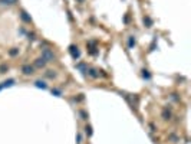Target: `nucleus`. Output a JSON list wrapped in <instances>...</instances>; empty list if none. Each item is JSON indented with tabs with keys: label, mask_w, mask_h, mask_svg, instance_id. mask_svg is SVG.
<instances>
[{
	"label": "nucleus",
	"mask_w": 191,
	"mask_h": 144,
	"mask_svg": "<svg viewBox=\"0 0 191 144\" xmlns=\"http://www.w3.org/2000/svg\"><path fill=\"white\" fill-rule=\"evenodd\" d=\"M76 143H78V144L82 143V136H81L79 133H78V136H76Z\"/></svg>",
	"instance_id": "20"
},
{
	"label": "nucleus",
	"mask_w": 191,
	"mask_h": 144,
	"mask_svg": "<svg viewBox=\"0 0 191 144\" xmlns=\"http://www.w3.org/2000/svg\"><path fill=\"white\" fill-rule=\"evenodd\" d=\"M12 85H15V79H7V81H4V82L2 84L3 88H6V86H12Z\"/></svg>",
	"instance_id": "10"
},
{
	"label": "nucleus",
	"mask_w": 191,
	"mask_h": 144,
	"mask_svg": "<svg viewBox=\"0 0 191 144\" xmlns=\"http://www.w3.org/2000/svg\"><path fill=\"white\" fill-rule=\"evenodd\" d=\"M42 58H43L46 62H53L55 59H56L53 50L50 49V48H43V49H42Z\"/></svg>",
	"instance_id": "1"
},
{
	"label": "nucleus",
	"mask_w": 191,
	"mask_h": 144,
	"mask_svg": "<svg viewBox=\"0 0 191 144\" xmlns=\"http://www.w3.org/2000/svg\"><path fill=\"white\" fill-rule=\"evenodd\" d=\"M17 0H0V4L2 6H12V4H15Z\"/></svg>",
	"instance_id": "7"
},
{
	"label": "nucleus",
	"mask_w": 191,
	"mask_h": 144,
	"mask_svg": "<svg viewBox=\"0 0 191 144\" xmlns=\"http://www.w3.org/2000/svg\"><path fill=\"white\" fill-rule=\"evenodd\" d=\"M78 2H79V3H83V2H85V0H78Z\"/></svg>",
	"instance_id": "22"
},
{
	"label": "nucleus",
	"mask_w": 191,
	"mask_h": 144,
	"mask_svg": "<svg viewBox=\"0 0 191 144\" xmlns=\"http://www.w3.org/2000/svg\"><path fill=\"white\" fill-rule=\"evenodd\" d=\"M17 54H19V49H17V48H13V49L10 50V55H12V56H16Z\"/></svg>",
	"instance_id": "17"
},
{
	"label": "nucleus",
	"mask_w": 191,
	"mask_h": 144,
	"mask_svg": "<svg viewBox=\"0 0 191 144\" xmlns=\"http://www.w3.org/2000/svg\"><path fill=\"white\" fill-rule=\"evenodd\" d=\"M161 117H162V120H165V121L171 120L172 114H171V110H170V108H164V110H162V112H161Z\"/></svg>",
	"instance_id": "4"
},
{
	"label": "nucleus",
	"mask_w": 191,
	"mask_h": 144,
	"mask_svg": "<svg viewBox=\"0 0 191 144\" xmlns=\"http://www.w3.org/2000/svg\"><path fill=\"white\" fill-rule=\"evenodd\" d=\"M46 63H48V62L45 61V59H43V58H38V59H36V61H35V68H39V69H42V68H45L46 66Z\"/></svg>",
	"instance_id": "3"
},
{
	"label": "nucleus",
	"mask_w": 191,
	"mask_h": 144,
	"mask_svg": "<svg viewBox=\"0 0 191 144\" xmlns=\"http://www.w3.org/2000/svg\"><path fill=\"white\" fill-rule=\"evenodd\" d=\"M85 133L88 134V137L92 136V127H91V125H86V127H85Z\"/></svg>",
	"instance_id": "13"
},
{
	"label": "nucleus",
	"mask_w": 191,
	"mask_h": 144,
	"mask_svg": "<svg viewBox=\"0 0 191 144\" xmlns=\"http://www.w3.org/2000/svg\"><path fill=\"white\" fill-rule=\"evenodd\" d=\"M7 65H0V74H4V72H7Z\"/></svg>",
	"instance_id": "15"
},
{
	"label": "nucleus",
	"mask_w": 191,
	"mask_h": 144,
	"mask_svg": "<svg viewBox=\"0 0 191 144\" xmlns=\"http://www.w3.org/2000/svg\"><path fill=\"white\" fill-rule=\"evenodd\" d=\"M79 115H81V118H82V120H88V114H86V111L81 110V111H79Z\"/></svg>",
	"instance_id": "14"
},
{
	"label": "nucleus",
	"mask_w": 191,
	"mask_h": 144,
	"mask_svg": "<svg viewBox=\"0 0 191 144\" xmlns=\"http://www.w3.org/2000/svg\"><path fill=\"white\" fill-rule=\"evenodd\" d=\"M55 76H56V74H55V71H46L45 72V78H49V79H53Z\"/></svg>",
	"instance_id": "8"
},
{
	"label": "nucleus",
	"mask_w": 191,
	"mask_h": 144,
	"mask_svg": "<svg viewBox=\"0 0 191 144\" xmlns=\"http://www.w3.org/2000/svg\"><path fill=\"white\" fill-rule=\"evenodd\" d=\"M144 23H147V25H148V28H150V26L152 25V20H151L150 17H144Z\"/></svg>",
	"instance_id": "16"
},
{
	"label": "nucleus",
	"mask_w": 191,
	"mask_h": 144,
	"mask_svg": "<svg viewBox=\"0 0 191 144\" xmlns=\"http://www.w3.org/2000/svg\"><path fill=\"white\" fill-rule=\"evenodd\" d=\"M128 46H129V48H134V46H135V37H134V36H131L128 39Z\"/></svg>",
	"instance_id": "11"
},
{
	"label": "nucleus",
	"mask_w": 191,
	"mask_h": 144,
	"mask_svg": "<svg viewBox=\"0 0 191 144\" xmlns=\"http://www.w3.org/2000/svg\"><path fill=\"white\" fill-rule=\"evenodd\" d=\"M69 52H71V55H72V58H73V59H78L79 58V50H78V48H76L75 45H71L69 46Z\"/></svg>",
	"instance_id": "5"
},
{
	"label": "nucleus",
	"mask_w": 191,
	"mask_h": 144,
	"mask_svg": "<svg viewBox=\"0 0 191 144\" xmlns=\"http://www.w3.org/2000/svg\"><path fill=\"white\" fill-rule=\"evenodd\" d=\"M52 94L56 95V97H62V92H60L59 89H52Z\"/></svg>",
	"instance_id": "18"
},
{
	"label": "nucleus",
	"mask_w": 191,
	"mask_h": 144,
	"mask_svg": "<svg viewBox=\"0 0 191 144\" xmlns=\"http://www.w3.org/2000/svg\"><path fill=\"white\" fill-rule=\"evenodd\" d=\"M33 72H35V66L29 65V63L22 66V74L23 75H33Z\"/></svg>",
	"instance_id": "2"
},
{
	"label": "nucleus",
	"mask_w": 191,
	"mask_h": 144,
	"mask_svg": "<svg viewBox=\"0 0 191 144\" xmlns=\"http://www.w3.org/2000/svg\"><path fill=\"white\" fill-rule=\"evenodd\" d=\"M22 19H23V20H25V22H30V17L27 16V13H26L25 10L22 12Z\"/></svg>",
	"instance_id": "12"
},
{
	"label": "nucleus",
	"mask_w": 191,
	"mask_h": 144,
	"mask_svg": "<svg viewBox=\"0 0 191 144\" xmlns=\"http://www.w3.org/2000/svg\"><path fill=\"white\" fill-rule=\"evenodd\" d=\"M150 128H151V131H152V133H154V131H155V125H154V124H152V123H151V124H150Z\"/></svg>",
	"instance_id": "21"
},
{
	"label": "nucleus",
	"mask_w": 191,
	"mask_h": 144,
	"mask_svg": "<svg viewBox=\"0 0 191 144\" xmlns=\"http://www.w3.org/2000/svg\"><path fill=\"white\" fill-rule=\"evenodd\" d=\"M35 85L38 86V88H42V89H46V88H48V85H46L43 81H40V79H38V81L35 82Z\"/></svg>",
	"instance_id": "9"
},
{
	"label": "nucleus",
	"mask_w": 191,
	"mask_h": 144,
	"mask_svg": "<svg viewBox=\"0 0 191 144\" xmlns=\"http://www.w3.org/2000/svg\"><path fill=\"white\" fill-rule=\"evenodd\" d=\"M86 72H88V75H89L91 78H93V79H96L98 76H99V74H98V71H96L95 68H89Z\"/></svg>",
	"instance_id": "6"
},
{
	"label": "nucleus",
	"mask_w": 191,
	"mask_h": 144,
	"mask_svg": "<svg viewBox=\"0 0 191 144\" xmlns=\"http://www.w3.org/2000/svg\"><path fill=\"white\" fill-rule=\"evenodd\" d=\"M142 76H144V78H147V79H150V74H148V71H147V69L142 71Z\"/></svg>",
	"instance_id": "19"
}]
</instances>
